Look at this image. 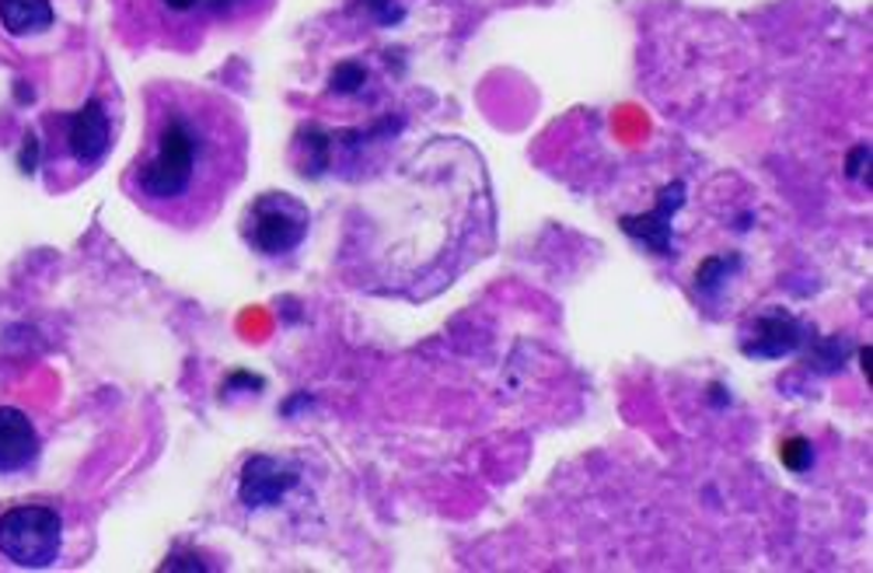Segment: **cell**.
Listing matches in <instances>:
<instances>
[{
	"instance_id": "6da1fadb",
	"label": "cell",
	"mask_w": 873,
	"mask_h": 573,
	"mask_svg": "<svg viewBox=\"0 0 873 573\" xmlns=\"http://www.w3.org/2000/svg\"><path fill=\"white\" fill-rule=\"evenodd\" d=\"M245 165V126L227 102L193 88L151 95L147 151L134 168V197L151 214L203 221Z\"/></svg>"
},
{
	"instance_id": "7a4b0ae2",
	"label": "cell",
	"mask_w": 873,
	"mask_h": 573,
	"mask_svg": "<svg viewBox=\"0 0 873 573\" xmlns=\"http://www.w3.org/2000/svg\"><path fill=\"white\" fill-rule=\"evenodd\" d=\"M63 545V521L53 507H11L0 514V556L14 566H53Z\"/></svg>"
},
{
	"instance_id": "3957f363",
	"label": "cell",
	"mask_w": 873,
	"mask_h": 573,
	"mask_svg": "<svg viewBox=\"0 0 873 573\" xmlns=\"http://www.w3.org/2000/svg\"><path fill=\"white\" fill-rule=\"evenodd\" d=\"M308 235V210L287 193L263 197L252 210V242L266 256H284Z\"/></svg>"
},
{
	"instance_id": "277c9868",
	"label": "cell",
	"mask_w": 873,
	"mask_h": 573,
	"mask_svg": "<svg viewBox=\"0 0 873 573\" xmlns=\"http://www.w3.org/2000/svg\"><path fill=\"white\" fill-rule=\"evenodd\" d=\"M294 486H297V473L290 469V465L276 461L269 455H255L245 461V469H242L238 497L248 511H263V507L280 503Z\"/></svg>"
},
{
	"instance_id": "5b68a950",
	"label": "cell",
	"mask_w": 873,
	"mask_h": 573,
	"mask_svg": "<svg viewBox=\"0 0 873 573\" xmlns=\"http://www.w3.org/2000/svg\"><path fill=\"white\" fill-rule=\"evenodd\" d=\"M35 455H39V434L32 427V420L21 410L0 406V473L29 469Z\"/></svg>"
},
{
	"instance_id": "8992f818",
	"label": "cell",
	"mask_w": 873,
	"mask_h": 573,
	"mask_svg": "<svg viewBox=\"0 0 873 573\" xmlns=\"http://www.w3.org/2000/svg\"><path fill=\"white\" fill-rule=\"evenodd\" d=\"M109 140H113V130H109V113L102 109V102H88L84 109L71 119V130H67V144H71V155L81 161V165H98L109 151Z\"/></svg>"
},
{
	"instance_id": "52a82bcc",
	"label": "cell",
	"mask_w": 873,
	"mask_h": 573,
	"mask_svg": "<svg viewBox=\"0 0 873 573\" xmlns=\"http://www.w3.org/2000/svg\"><path fill=\"white\" fill-rule=\"evenodd\" d=\"M800 343H803V329L790 315H765L758 318L752 339H744L741 350L758 360H779V357H790Z\"/></svg>"
},
{
	"instance_id": "ba28073f",
	"label": "cell",
	"mask_w": 873,
	"mask_h": 573,
	"mask_svg": "<svg viewBox=\"0 0 873 573\" xmlns=\"http://www.w3.org/2000/svg\"><path fill=\"white\" fill-rule=\"evenodd\" d=\"M0 21L11 35H29L53 25L50 0H0Z\"/></svg>"
},
{
	"instance_id": "9c48e42d",
	"label": "cell",
	"mask_w": 873,
	"mask_h": 573,
	"mask_svg": "<svg viewBox=\"0 0 873 573\" xmlns=\"http://www.w3.org/2000/svg\"><path fill=\"white\" fill-rule=\"evenodd\" d=\"M779 458L782 465L790 473H807L815 465V448H811V441H803V437H790V441H782L779 444Z\"/></svg>"
},
{
	"instance_id": "30bf717a",
	"label": "cell",
	"mask_w": 873,
	"mask_h": 573,
	"mask_svg": "<svg viewBox=\"0 0 873 573\" xmlns=\"http://www.w3.org/2000/svg\"><path fill=\"white\" fill-rule=\"evenodd\" d=\"M727 273H731L727 259H706V263H702V269L695 273V287H699L702 294H713L716 287H723V280H727Z\"/></svg>"
},
{
	"instance_id": "8fae6325",
	"label": "cell",
	"mask_w": 873,
	"mask_h": 573,
	"mask_svg": "<svg viewBox=\"0 0 873 573\" xmlns=\"http://www.w3.org/2000/svg\"><path fill=\"white\" fill-rule=\"evenodd\" d=\"M360 81H364V71L353 67V63H347V67H339L336 77H332V84H336L339 92H353Z\"/></svg>"
},
{
	"instance_id": "7c38bea8",
	"label": "cell",
	"mask_w": 873,
	"mask_h": 573,
	"mask_svg": "<svg viewBox=\"0 0 873 573\" xmlns=\"http://www.w3.org/2000/svg\"><path fill=\"white\" fill-rule=\"evenodd\" d=\"M35 161H39V140L35 137H29V144H25V151H21V172L25 176H32L35 172Z\"/></svg>"
},
{
	"instance_id": "4fadbf2b",
	"label": "cell",
	"mask_w": 873,
	"mask_h": 573,
	"mask_svg": "<svg viewBox=\"0 0 873 573\" xmlns=\"http://www.w3.org/2000/svg\"><path fill=\"white\" fill-rule=\"evenodd\" d=\"M860 364H863V374H866V381H870V347L860 350Z\"/></svg>"
}]
</instances>
